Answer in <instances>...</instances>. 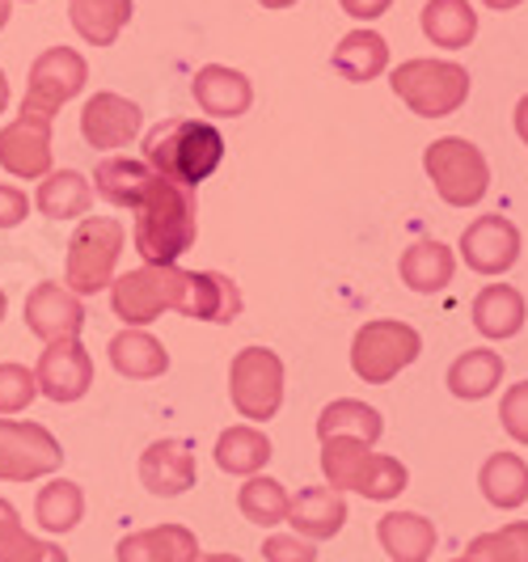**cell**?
I'll use <instances>...</instances> for the list:
<instances>
[{
    "label": "cell",
    "mask_w": 528,
    "mask_h": 562,
    "mask_svg": "<svg viewBox=\"0 0 528 562\" xmlns=\"http://www.w3.org/2000/svg\"><path fill=\"white\" fill-rule=\"evenodd\" d=\"M111 310L123 326H148L166 310L228 326L241 317V288L221 271H182L173 267H136L111 280Z\"/></svg>",
    "instance_id": "cell-1"
},
{
    "label": "cell",
    "mask_w": 528,
    "mask_h": 562,
    "mask_svg": "<svg viewBox=\"0 0 528 562\" xmlns=\"http://www.w3.org/2000/svg\"><path fill=\"white\" fill-rule=\"evenodd\" d=\"M132 212H136L132 241H136V254L148 267H173L182 254L195 250L199 241L195 191H187V187L169 182L161 173H153L148 187L132 203Z\"/></svg>",
    "instance_id": "cell-2"
},
{
    "label": "cell",
    "mask_w": 528,
    "mask_h": 562,
    "mask_svg": "<svg viewBox=\"0 0 528 562\" xmlns=\"http://www.w3.org/2000/svg\"><path fill=\"white\" fill-rule=\"evenodd\" d=\"M224 161V136L207 119H166L144 136V166L195 191Z\"/></svg>",
    "instance_id": "cell-3"
},
{
    "label": "cell",
    "mask_w": 528,
    "mask_h": 562,
    "mask_svg": "<svg viewBox=\"0 0 528 562\" xmlns=\"http://www.w3.org/2000/svg\"><path fill=\"white\" fill-rule=\"evenodd\" d=\"M322 474H326V486L334 491H360L363 499H397L406 491V465L397 457H385V452H372L360 440H347V436H330L322 440Z\"/></svg>",
    "instance_id": "cell-4"
},
{
    "label": "cell",
    "mask_w": 528,
    "mask_h": 562,
    "mask_svg": "<svg viewBox=\"0 0 528 562\" xmlns=\"http://www.w3.org/2000/svg\"><path fill=\"white\" fill-rule=\"evenodd\" d=\"M127 246V228L114 216H81V225L68 241V262H64V288L77 296H98L106 292L119 267V254Z\"/></svg>",
    "instance_id": "cell-5"
},
{
    "label": "cell",
    "mask_w": 528,
    "mask_h": 562,
    "mask_svg": "<svg viewBox=\"0 0 528 562\" xmlns=\"http://www.w3.org/2000/svg\"><path fill=\"white\" fill-rule=\"evenodd\" d=\"M390 85L418 119H448L470 98V72L452 59H406L393 68Z\"/></svg>",
    "instance_id": "cell-6"
},
{
    "label": "cell",
    "mask_w": 528,
    "mask_h": 562,
    "mask_svg": "<svg viewBox=\"0 0 528 562\" xmlns=\"http://www.w3.org/2000/svg\"><path fill=\"white\" fill-rule=\"evenodd\" d=\"M423 169L448 207H473L491 191V166H486L482 148L465 136H445V140L427 144Z\"/></svg>",
    "instance_id": "cell-7"
},
{
    "label": "cell",
    "mask_w": 528,
    "mask_h": 562,
    "mask_svg": "<svg viewBox=\"0 0 528 562\" xmlns=\"http://www.w3.org/2000/svg\"><path fill=\"white\" fill-rule=\"evenodd\" d=\"M423 351V338L415 326L406 322H363L356 338H351V368L363 385H390L402 368H411Z\"/></svg>",
    "instance_id": "cell-8"
},
{
    "label": "cell",
    "mask_w": 528,
    "mask_h": 562,
    "mask_svg": "<svg viewBox=\"0 0 528 562\" xmlns=\"http://www.w3.org/2000/svg\"><path fill=\"white\" fill-rule=\"evenodd\" d=\"M228 397L241 419H276L283 406V360L271 347H241L228 364Z\"/></svg>",
    "instance_id": "cell-9"
},
{
    "label": "cell",
    "mask_w": 528,
    "mask_h": 562,
    "mask_svg": "<svg viewBox=\"0 0 528 562\" xmlns=\"http://www.w3.org/2000/svg\"><path fill=\"white\" fill-rule=\"evenodd\" d=\"M59 465L64 449L43 423L0 419V482L52 479Z\"/></svg>",
    "instance_id": "cell-10"
},
{
    "label": "cell",
    "mask_w": 528,
    "mask_h": 562,
    "mask_svg": "<svg viewBox=\"0 0 528 562\" xmlns=\"http://www.w3.org/2000/svg\"><path fill=\"white\" fill-rule=\"evenodd\" d=\"M89 81V64L72 47H47L43 56L30 64V85L22 98V111L56 119L64 102H72Z\"/></svg>",
    "instance_id": "cell-11"
},
{
    "label": "cell",
    "mask_w": 528,
    "mask_h": 562,
    "mask_svg": "<svg viewBox=\"0 0 528 562\" xmlns=\"http://www.w3.org/2000/svg\"><path fill=\"white\" fill-rule=\"evenodd\" d=\"M34 381H38V394L59 402V406L81 402L93 390V356L85 351L81 338L47 342V351L34 364Z\"/></svg>",
    "instance_id": "cell-12"
},
{
    "label": "cell",
    "mask_w": 528,
    "mask_h": 562,
    "mask_svg": "<svg viewBox=\"0 0 528 562\" xmlns=\"http://www.w3.org/2000/svg\"><path fill=\"white\" fill-rule=\"evenodd\" d=\"M52 123L56 119L22 111L9 127H0V169L22 182L52 173Z\"/></svg>",
    "instance_id": "cell-13"
},
{
    "label": "cell",
    "mask_w": 528,
    "mask_h": 562,
    "mask_svg": "<svg viewBox=\"0 0 528 562\" xmlns=\"http://www.w3.org/2000/svg\"><path fill=\"white\" fill-rule=\"evenodd\" d=\"M26 330L43 342H59V338H81L85 330V305L77 292H68L64 283L43 280L30 288L26 296Z\"/></svg>",
    "instance_id": "cell-14"
},
{
    "label": "cell",
    "mask_w": 528,
    "mask_h": 562,
    "mask_svg": "<svg viewBox=\"0 0 528 562\" xmlns=\"http://www.w3.org/2000/svg\"><path fill=\"white\" fill-rule=\"evenodd\" d=\"M139 127H144V111L111 89L93 93L81 106V136L89 148H102V153L127 148L139 136Z\"/></svg>",
    "instance_id": "cell-15"
},
{
    "label": "cell",
    "mask_w": 528,
    "mask_h": 562,
    "mask_svg": "<svg viewBox=\"0 0 528 562\" xmlns=\"http://www.w3.org/2000/svg\"><path fill=\"white\" fill-rule=\"evenodd\" d=\"M461 254H465V267L478 276H503L520 258V228L507 216H478L461 233Z\"/></svg>",
    "instance_id": "cell-16"
},
{
    "label": "cell",
    "mask_w": 528,
    "mask_h": 562,
    "mask_svg": "<svg viewBox=\"0 0 528 562\" xmlns=\"http://www.w3.org/2000/svg\"><path fill=\"white\" fill-rule=\"evenodd\" d=\"M195 452L187 440H153L144 457H139V482L148 495L157 499H173V495H187L195 486Z\"/></svg>",
    "instance_id": "cell-17"
},
{
    "label": "cell",
    "mask_w": 528,
    "mask_h": 562,
    "mask_svg": "<svg viewBox=\"0 0 528 562\" xmlns=\"http://www.w3.org/2000/svg\"><path fill=\"white\" fill-rule=\"evenodd\" d=\"M195 106L212 119H241L254 106V85L246 72L228 68V64H203L191 81Z\"/></svg>",
    "instance_id": "cell-18"
},
{
    "label": "cell",
    "mask_w": 528,
    "mask_h": 562,
    "mask_svg": "<svg viewBox=\"0 0 528 562\" xmlns=\"http://www.w3.org/2000/svg\"><path fill=\"white\" fill-rule=\"evenodd\" d=\"M288 525L305 541H326L347 525V499L334 486H305L288 499Z\"/></svg>",
    "instance_id": "cell-19"
},
{
    "label": "cell",
    "mask_w": 528,
    "mask_h": 562,
    "mask_svg": "<svg viewBox=\"0 0 528 562\" xmlns=\"http://www.w3.org/2000/svg\"><path fill=\"white\" fill-rule=\"evenodd\" d=\"M199 554V541L187 525H153L127 533L114 546L119 562H191Z\"/></svg>",
    "instance_id": "cell-20"
},
{
    "label": "cell",
    "mask_w": 528,
    "mask_h": 562,
    "mask_svg": "<svg viewBox=\"0 0 528 562\" xmlns=\"http://www.w3.org/2000/svg\"><path fill=\"white\" fill-rule=\"evenodd\" d=\"M34 207L52 221H81L93 207V187H89L81 169H52V173L38 178Z\"/></svg>",
    "instance_id": "cell-21"
},
{
    "label": "cell",
    "mask_w": 528,
    "mask_h": 562,
    "mask_svg": "<svg viewBox=\"0 0 528 562\" xmlns=\"http://www.w3.org/2000/svg\"><path fill=\"white\" fill-rule=\"evenodd\" d=\"M525 296L512 283H491L473 296V326L482 338H516L525 330Z\"/></svg>",
    "instance_id": "cell-22"
},
{
    "label": "cell",
    "mask_w": 528,
    "mask_h": 562,
    "mask_svg": "<svg viewBox=\"0 0 528 562\" xmlns=\"http://www.w3.org/2000/svg\"><path fill=\"white\" fill-rule=\"evenodd\" d=\"M111 364L127 381H157L169 368V351L144 326H127L111 338Z\"/></svg>",
    "instance_id": "cell-23"
},
{
    "label": "cell",
    "mask_w": 528,
    "mask_h": 562,
    "mask_svg": "<svg viewBox=\"0 0 528 562\" xmlns=\"http://www.w3.org/2000/svg\"><path fill=\"white\" fill-rule=\"evenodd\" d=\"M402 283L418 292V296H431V292H445L452 276H457V254L448 250L445 241H415L411 250L402 254L397 262Z\"/></svg>",
    "instance_id": "cell-24"
},
{
    "label": "cell",
    "mask_w": 528,
    "mask_h": 562,
    "mask_svg": "<svg viewBox=\"0 0 528 562\" xmlns=\"http://www.w3.org/2000/svg\"><path fill=\"white\" fill-rule=\"evenodd\" d=\"M330 64H334V72L347 77L351 85H368L390 68V43H385L377 30H351V34L334 47Z\"/></svg>",
    "instance_id": "cell-25"
},
{
    "label": "cell",
    "mask_w": 528,
    "mask_h": 562,
    "mask_svg": "<svg viewBox=\"0 0 528 562\" xmlns=\"http://www.w3.org/2000/svg\"><path fill=\"white\" fill-rule=\"evenodd\" d=\"M377 537H381V550L393 562H427L431 550H436V529L418 512H390V516H381Z\"/></svg>",
    "instance_id": "cell-26"
},
{
    "label": "cell",
    "mask_w": 528,
    "mask_h": 562,
    "mask_svg": "<svg viewBox=\"0 0 528 562\" xmlns=\"http://www.w3.org/2000/svg\"><path fill=\"white\" fill-rule=\"evenodd\" d=\"M132 13H136L132 0H68L72 30L89 47H114V38L127 30Z\"/></svg>",
    "instance_id": "cell-27"
},
{
    "label": "cell",
    "mask_w": 528,
    "mask_h": 562,
    "mask_svg": "<svg viewBox=\"0 0 528 562\" xmlns=\"http://www.w3.org/2000/svg\"><path fill=\"white\" fill-rule=\"evenodd\" d=\"M418 22H423V34L445 52L470 47L473 34H478V13H473L470 0H427Z\"/></svg>",
    "instance_id": "cell-28"
},
{
    "label": "cell",
    "mask_w": 528,
    "mask_h": 562,
    "mask_svg": "<svg viewBox=\"0 0 528 562\" xmlns=\"http://www.w3.org/2000/svg\"><path fill=\"white\" fill-rule=\"evenodd\" d=\"M478 486L486 495V504H495L499 512H516V507L528 504V465L525 457L516 452H495L482 461V474H478Z\"/></svg>",
    "instance_id": "cell-29"
},
{
    "label": "cell",
    "mask_w": 528,
    "mask_h": 562,
    "mask_svg": "<svg viewBox=\"0 0 528 562\" xmlns=\"http://www.w3.org/2000/svg\"><path fill=\"white\" fill-rule=\"evenodd\" d=\"M503 381V356L491 347H473L465 356H457L448 368V390L461 402H482L499 390Z\"/></svg>",
    "instance_id": "cell-30"
},
{
    "label": "cell",
    "mask_w": 528,
    "mask_h": 562,
    "mask_svg": "<svg viewBox=\"0 0 528 562\" xmlns=\"http://www.w3.org/2000/svg\"><path fill=\"white\" fill-rule=\"evenodd\" d=\"M271 452L276 449H271L267 431H258L254 423H237V427L221 431V440H216V465H221L224 474L250 479V474H258L271 461Z\"/></svg>",
    "instance_id": "cell-31"
},
{
    "label": "cell",
    "mask_w": 528,
    "mask_h": 562,
    "mask_svg": "<svg viewBox=\"0 0 528 562\" xmlns=\"http://www.w3.org/2000/svg\"><path fill=\"white\" fill-rule=\"evenodd\" d=\"M381 431H385L381 411H377V406H363L356 397H338V402H330V406L322 411V419H317V440L347 436V440H360V445L372 449V445L381 440Z\"/></svg>",
    "instance_id": "cell-32"
},
{
    "label": "cell",
    "mask_w": 528,
    "mask_h": 562,
    "mask_svg": "<svg viewBox=\"0 0 528 562\" xmlns=\"http://www.w3.org/2000/svg\"><path fill=\"white\" fill-rule=\"evenodd\" d=\"M34 520L43 533H72L85 520V491L68 479H52L34 499Z\"/></svg>",
    "instance_id": "cell-33"
},
{
    "label": "cell",
    "mask_w": 528,
    "mask_h": 562,
    "mask_svg": "<svg viewBox=\"0 0 528 562\" xmlns=\"http://www.w3.org/2000/svg\"><path fill=\"white\" fill-rule=\"evenodd\" d=\"M148 178H153V169L144 166V161H132V157H106L102 166L93 169V195H102L106 203L114 207H132L139 199V191L148 187Z\"/></svg>",
    "instance_id": "cell-34"
},
{
    "label": "cell",
    "mask_w": 528,
    "mask_h": 562,
    "mask_svg": "<svg viewBox=\"0 0 528 562\" xmlns=\"http://www.w3.org/2000/svg\"><path fill=\"white\" fill-rule=\"evenodd\" d=\"M288 491H283V482L279 479H267V474H250L246 486L237 491V507H241V516L258 525V529H271V525H283L288 520Z\"/></svg>",
    "instance_id": "cell-35"
},
{
    "label": "cell",
    "mask_w": 528,
    "mask_h": 562,
    "mask_svg": "<svg viewBox=\"0 0 528 562\" xmlns=\"http://www.w3.org/2000/svg\"><path fill=\"white\" fill-rule=\"evenodd\" d=\"M470 562H528V520H512L495 533H482L465 550Z\"/></svg>",
    "instance_id": "cell-36"
},
{
    "label": "cell",
    "mask_w": 528,
    "mask_h": 562,
    "mask_svg": "<svg viewBox=\"0 0 528 562\" xmlns=\"http://www.w3.org/2000/svg\"><path fill=\"white\" fill-rule=\"evenodd\" d=\"M38 397V381H34V368L26 364H0V419L9 415H22L30 402Z\"/></svg>",
    "instance_id": "cell-37"
},
{
    "label": "cell",
    "mask_w": 528,
    "mask_h": 562,
    "mask_svg": "<svg viewBox=\"0 0 528 562\" xmlns=\"http://www.w3.org/2000/svg\"><path fill=\"white\" fill-rule=\"evenodd\" d=\"M38 546V537H30L18 520V507L0 499V562H22Z\"/></svg>",
    "instance_id": "cell-38"
},
{
    "label": "cell",
    "mask_w": 528,
    "mask_h": 562,
    "mask_svg": "<svg viewBox=\"0 0 528 562\" xmlns=\"http://www.w3.org/2000/svg\"><path fill=\"white\" fill-rule=\"evenodd\" d=\"M499 419H503V431H507L516 445H528V381L512 385V390L503 394Z\"/></svg>",
    "instance_id": "cell-39"
},
{
    "label": "cell",
    "mask_w": 528,
    "mask_h": 562,
    "mask_svg": "<svg viewBox=\"0 0 528 562\" xmlns=\"http://www.w3.org/2000/svg\"><path fill=\"white\" fill-rule=\"evenodd\" d=\"M262 559L267 562H317V546L296 533H276L262 541Z\"/></svg>",
    "instance_id": "cell-40"
},
{
    "label": "cell",
    "mask_w": 528,
    "mask_h": 562,
    "mask_svg": "<svg viewBox=\"0 0 528 562\" xmlns=\"http://www.w3.org/2000/svg\"><path fill=\"white\" fill-rule=\"evenodd\" d=\"M30 216V199L22 187L0 182V228H18Z\"/></svg>",
    "instance_id": "cell-41"
},
{
    "label": "cell",
    "mask_w": 528,
    "mask_h": 562,
    "mask_svg": "<svg viewBox=\"0 0 528 562\" xmlns=\"http://www.w3.org/2000/svg\"><path fill=\"white\" fill-rule=\"evenodd\" d=\"M338 4H342V13L356 18V22H377V18H385L393 9V0H338Z\"/></svg>",
    "instance_id": "cell-42"
},
{
    "label": "cell",
    "mask_w": 528,
    "mask_h": 562,
    "mask_svg": "<svg viewBox=\"0 0 528 562\" xmlns=\"http://www.w3.org/2000/svg\"><path fill=\"white\" fill-rule=\"evenodd\" d=\"M22 562H68V554L59 550L56 541H38V546H34V550H30Z\"/></svg>",
    "instance_id": "cell-43"
},
{
    "label": "cell",
    "mask_w": 528,
    "mask_h": 562,
    "mask_svg": "<svg viewBox=\"0 0 528 562\" xmlns=\"http://www.w3.org/2000/svg\"><path fill=\"white\" fill-rule=\"evenodd\" d=\"M516 132H520V140L528 144V93L520 98V106H516Z\"/></svg>",
    "instance_id": "cell-44"
},
{
    "label": "cell",
    "mask_w": 528,
    "mask_h": 562,
    "mask_svg": "<svg viewBox=\"0 0 528 562\" xmlns=\"http://www.w3.org/2000/svg\"><path fill=\"white\" fill-rule=\"evenodd\" d=\"M486 9H495V13H507V9H520L525 0H482Z\"/></svg>",
    "instance_id": "cell-45"
},
{
    "label": "cell",
    "mask_w": 528,
    "mask_h": 562,
    "mask_svg": "<svg viewBox=\"0 0 528 562\" xmlns=\"http://www.w3.org/2000/svg\"><path fill=\"white\" fill-rule=\"evenodd\" d=\"M191 562H241L237 554H195Z\"/></svg>",
    "instance_id": "cell-46"
},
{
    "label": "cell",
    "mask_w": 528,
    "mask_h": 562,
    "mask_svg": "<svg viewBox=\"0 0 528 562\" xmlns=\"http://www.w3.org/2000/svg\"><path fill=\"white\" fill-rule=\"evenodd\" d=\"M9 106V77H4V68H0V114Z\"/></svg>",
    "instance_id": "cell-47"
},
{
    "label": "cell",
    "mask_w": 528,
    "mask_h": 562,
    "mask_svg": "<svg viewBox=\"0 0 528 562\" xmlns=\"http://www.w3.org/2000/svg\"><path fill=\"white\" fill-rule=\"evenodd\" d=\"M258 4H262V9H271V13H279V9H292L296 0H258Z\"/></svg>",
    "instance_id": "cell-48"
},
{
    "label": "cell",
    "mask_w": 528,
    "mask_h": 562,
    "mask_svg": "<svg viewBox=\"0 0 528 562\" xmlns=\"http://www.w3.org/2000/svg\"><path fill=\"white\" fill-rule=\"evenodd\" d=\"M9 13H13V0H0V30L9 26Z\"/></svg>",
    "instance_id": "cell-49"
},
{
    "label": "cell",
    "mask_w": 528,
    "mask_h": 562,
    "mask_svg": "<svg viewBox=\"0 0 528 562\" xmlns=\"http://www.w3.org/2000/svg\"><path fill=\"white\" fill-rule=\"evenodd\" d=\"M4 310H9V296H4V288H0V322H4Z\"/></svg>",
    "instance_id": "cell-50"
},
{
    "label": "cell",
    "mask_w": 528,
    "mask_h": 562,
    "mask_svg": "<svg viewBox=\"0 0 528 562\" xmlns=\"http://www.w3.org/2000/svg\"><path fill=\"white\" fill-rule=\"evenodd\" d=\"M452 562H470V559H452Z\"/></svg>",
    "instance_id": "cell-51"
}]
</instances>
